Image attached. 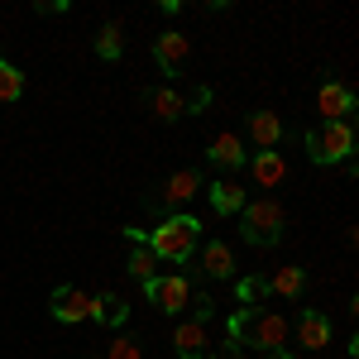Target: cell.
Returning <instances> with one entry per match:
<instances>
[{"label": "cell", "mask_w": 359, "mask_h": 359, "mask_svg": "<svg viewBox=\"0 0 359 359\" xmlns=\"http://www.w3.org/2000/svg\"><path fill=\"white\" fill-rule=\"evenodd\" d=\"M144 245L154 249V259H163V264H187L196 254V245H201V221L172 211L154 230H144Z\"/></svg>", "instance_id": "6da1fadb"}, {"label": "cell", "mask_w": 359, "mask_h": 359, "mask_svg": "<svg viewBox=\"0 0 359 359\" xmlns=\"http://www.w3.org/2000/svg\"><path fill=\"white\" fill-rule=\"evenodd\" d=\"M287 335H292V326H287V316H278V311H254V306H245V311H235V321H230V340H235V345H254L259 355L287 350Z\"/></svg>", "instance_id": "7a4b0ae2"}, {"label": "cell", "mask_w": 359, "mask_h": 359, "mask_svg": "<svg viewBox=\"0 0 359 359\" xmlns=\"http://www.w3.org/2000/svg\"><path fill=\"white\" fill-rule=\"evenodd\" d=\"M240 230H245V240L254 249H273L278 240H283V230H287V211H283V201H273V196L245 201V211H240Z\"/></svg>", "instance_id": "3957f363"}, {"label": "cell", "mask_w": 359, "mask_h": 359, "mask_svg": "<svg viewBox=\"0 0 359 359\" xmlns=\"http://www.w3.org/2000/svg\"><path fill=\"white\" fill-rule=\"evenodd\" d=\"M306 154H311V163H350V154H355V125L350 120H331V125H316L311 135H306Z\"/></svg>", "instance_id": "277c9868"}, {"label": "cell", "mask_w": 359, "mask_h": 359, "mask_svg": "<svg viewBox=\"0 0 359 359\" xmlns=\"http://www.w3.org/2000/svg\"><path fill=\"white\" fill-rule=\"evenodd\" d=\"M144 292H149V302L158 306V311H168V316H177V311H187L192 306V278L187 273H158L154 283H144Z\"/></svg>", "instance_id": "5b68a950"}, {"label": "cell", "mask_w": 359, "mask_h": 359, "mask_svg": "<svg viewBox=\"0 0 359 359\" xmlns=\"http://www.w3.org/2000/svg\"><path fill=\"white\" fill-rule=\"evenodd\" d=\"M48 311H53V321L62 326H77V321H91V292L82 287H53V297H48Z\"/></svg>", "instance_id": "8992f818"}, {"label": "cell", "mask_w": 359, "mask_h": 359, "mask_svg": "<svg viewBox=\"0 0 359 359\" xmlns=\"http://www.w3.org/2000/svg\"><path fill=\"white\" fill-rule=\"evenodd\" d=\"M172 350H177V359H206V350H211V331H206V321H196V316L177 321V331H172Z\"/></svg>", "instance_id": "52a82bcc"}, {"label": "cell", "mask_w": 359, "mask_h": 359, "mask_svg": "<svg viewBox=\"0 0 359 359\" xmlns=\"http://www.w3.org/2000/svg\"><path fill=\"white\" fill-rule=\"evenodd\" d=\"M187 53H192V43H187L177 29H163V34L154 39V57H158V67H163L168 77H182V67H187Z\"/></svg>", "instance_id": "ba28073f"}, {"label": "cell", "mask_w": 359, "mask_h": 359, "mask_svg": "<svg viewBox=\"0 0 359 359\" xmlns=\"http://www.w3.org/2000/svg\"><path fill=\"white\" fill-rule=\"evenodd\" d=\"M201 192H206V201H211L216 216H240V211H245V187L230 182V177H216V182L201 187Z\"/></svg>", "instance_id": "9c48e42d"}, {"label": "cell", "mask_w": 359, "mask_h": 359, "mask_svg": "<svg viewBox=\"0 0 359 359\" xmlns=\"http://www.w3.org/2000/svg\"><path fill=\"white\" fill-rule=\"evenodd\" d=\"M201 187H206L201 172H196V168H182V172H172V177L163 182V206H168V211H177V206H187Z\"/></svg>", "instance_id": "30bf717a"}, {"label": "cell", "mask_w": 359, "mask_h": 359, "mask_svg": "<svg viewBox=\"0 0 359 359\" xmlns=\"http://www.w3.org/2000/svg\"><path fill=\"white\" fill-rule=\"evenodd\" d=\"M245 125H249V139H254L259 154H273L278 144H283V120H278L273 111H254Z\"/></svg>", "instance_id": "8fae6325"}, {"label": "cell", "mask_w": 359, "mask_h": 359, "mask_svg": "<svg viewBox=\"0 0 359 359\" xmlns=\"http://www.w3.org/2000/svg\"><path fill=\"white\" fill-rule=\"evenodd\" d=\"M297 340H302L306 350H326L331 345V316L316 311V306H306L302 316H297Z\"/></svg>", "instance_id": "7c38bea8"}, {"label": "cell", "mask_w": 359, "mask_h": 359, "mask_svg": "<svg viewBox=\"0 0 359 359\" xmlns=\"http://www.w3.org/2000/svg\"><path fill=\"white\" fill-rule=\"evenodd\" d=\"M316 111L326 115V125H331V120H345V115L355 111V91L340 86V82H326L321 91H316Z\"/></svg>", "instance_id": "4fadbf2b"}, {"label": "cell", "mask_w": 359, "mask_h": 359, "mask_svg": "<svg viewBox=\"0 0 359 359\" xmlns=\"http://www.w3.org/2000/svg\"><path fill=\"white\" fill-rule=\"evenodd\" d=\"M206 158H211L216 168H225V172H230V168H245L249 163L245 139H240V135H216V139H211V149H206Z\"/></svg>", "instance_id": "5bb4252c"}, {"label": "cell", "mask_w": 359, "mask_h": 359, "mask_svg": "<svg viewBox=\"0 0 359 359\" xmlns=\"http://www.w3.org/2000/svg\"><path fill=\"white\" fill-rule=\"evenodd\" d=\"M196 249H201V273L206 278H216V283L235 278V254H230V245L211 240V245H196Z\"/></svg>", "instance_id": "9a60e30c"}, {"label": "cell", "mask_w": 359, "mask_h": 359, "mask_svg": "<svg viewBox=\"0 0 359 359\" xmlns=\"http://www.w3.org/2000/svg\"><path fill=\"white\" fill-rule=\"evenodd\" d=\"M149 111L158 115L163 125H172V120H182V115H187V101H182V91H177V86H154V91H149Z\"/></svg>", "instance_id": "2e32d148"}, {"label": "cell", "mask_w": 359, "mask_h": 359, "mask_svg": "<svg viewBox=\"0 0 359 359\" xmlns=\"http://www.w3.org/2000/svg\"><path fill=\"white\" fill-rule=\"evenodd\" d=\"M91 321H101V326H125L130 321V306L120 292H101V297H91Z\"/></svg>", "instance_id": "e0dca14e"}, {"label": "cell", "mask_w": 359, "mask_h": 359, "mask_svg": "<svg viewBox=\"0 0 359 359\" xmlns=\"http://www.w3.org/2000/svg\"><path fill=\"white\" fill-rule=\"evenodd\" d=\"M269 292H273V297H287V302H297V297L306 292V269H297V264L278 269V273L269 278Z\"/></svg>", "instance_id": "ac0fdd59"}, {"label": "cell", "mask_w": 359, "mask_h": 359, "mask_svg": "<svg viewBox=\"0 0 359 359\" xmlns=\"http://www.w3.org/2000/svg\"><path fill=\"white\" fill-rule=\"evenodd\" d=\"M249 168H254V182H259V187H278V182L287 177V158H283V154H254Z\"/></svg>", "instance_id": "d6986e66"}, {"label": "cell", "mask_w": 359, "mask_h": 359, "mask_svg": "<svg viewBox=\"0 0 359 359\" xmlns=\"http://www.w3.org/2000/svg\"><path fill=\"white\" fill-rule=\"evenodd\" d=\"M20 96H25V72H20L10 57H0V106L20 101Z\"/></svg>", "instance_id": "ffe728a7"}, {"label": "cell", "mask_w": 359, "mask_h": 359, "mask_svg": "<svg viewBox=\"0 0 359 359\" xmlns=\"http://www.w3.org/2000/svg\"><path fill=\"white\" fill-rule=\"evenodd\" d=\"M235 297H240L245 306H259L264 297H273V292H269V278H264V273H249V278H240V283H235Z\"/></svg>", "instance_id": "44dd1931"}, {"label": "cell", "mask_w": 359, "mask_h": 359, "mask_svg": "<svg viewBox=\"0 0 359 359\" xmlns=\"http://www.w3.org/2000/svg\"><path fill=\"white\" fill-rule=\"evenodd\" d=\"M130 273H135L139 283H154V278H158V259H154V249H149V245L130 249Z\"/></svg>", "instance_id": "7402d4cb"}, {"label": "cell", "mask_w": 359, "mask_h": 359, "mask_svg": "<svg viewBox=\"0 0 359 359\" xmlns=\"http://www.w3.org/2000/svg\"><path fill=\"white\" fill-rule=\"evenodd\" d=\"M96 53L106 57V62H115V57L125 53V34H120V25H101V34H96Z\"/></svg>", "instance_id": "603a6c76"}, {"label": "cell", "mask_w": 359, "mask_h": 359, "mask_svg": "<svg viewBox=\"0 0 359 359\" xmlns=\"http://www.w3.org/2000/svg\"><path fill=\"white\" fill-rule=\"evenodd\" d=\"M144 355V345H139V340H130V335H120V340H111V345H106V355L101 359H139Z\"/></svg>", "instance_id": "cb8c5ba5"}, {"label": "cell", "mask_w": 359, "mask_h": 359, "mask_svg": "<svg viewBox=\"0 0 359 359\" xmlns=\"http://www.w3.org/2000/svg\"><path fill=\"white\" fill-rule=\"evenodd\" d=\"M39 15H67V0H39Z\"/></svg>", "instance_id": "d4e9b609"}, {"label": "cell", "mask_w": 359, "mask_h": 359, "mask_svg": "<svg viewBox=\"0 0 359 359\" xmlns=\"http://www.w3.org/2000/svg\"><path fill=\"white\" fill-rule=\"evenodd\" d=\"M259 359H297L292 350H269V355H259Z\"/></svg>", "instance_id": "484cf974"}]
</instances>
